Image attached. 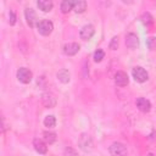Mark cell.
I'll list each match as a JSON object with an SVG mask.
<instances>
[{"label": "cell", "instance_id": "8992f818", "mask_svg": "<svg viewBox=\"0 0 156 156\" xmlns=\"http://www.w3.org/2000/svg\"><path fill=\"white\" fill-rule=\"evenodd\" d=\"M129 83V78L126 72L123 71H117L115 74V84L117 87H126Z\"/></svg>", "mask_w": 156, "mask_h": 156}, {"label": "cell", "instance_id": "30bf717a", "mask_svg": "<svg viewBox=\"0 0 156 156\" xmlns=\"http://www.w3.org/2000/svg\"><path fill=\"white\" fill-rule=\"evenodd\" d=\"M136 107L141 111V112H149L150 110H151V102L147 100V99H145V98H138L136 99Z\"/></svg>", "mask_w": 156, "mask_h": 156}, {"label": "cell", "instance_id": "6da1fadb", "mask_svg": "<svg viewBox=\"0 0 156 156\" xmlns=\"http://www.w3.org/2000/svg\"><path fill=\"white\" fill-rule=\"evenodd\" d=\"M37 28L41 35H50L54 29V24L49 20H40L37 24Z\"/></svg>", "mask_w": 156, "mask_h": 156}, {"label": "cell", "instance_id": "ac0fdd59", "mask_svg": "<svg viewBox=\"0 0 156 156\" xmlns=\"http://www.w3.org/2000/svg\"><path fill=\"white\" fill-rule=\"evenodd\" d=\"M43 135H44L45 143L49 144V145L50 144H54L56 141V133H54V132H44Z\"/></svg>", "mask_w": 156, "mask_h": 156}, {"label": "cell", "instance_id": "277c9868", "mask_svg": "<svg viewBox=\"0 0 156 156\" xmlns=\"http://www.w3.org/2000/svg\"><path fill=\"white\" fill-rule=\"evenodd\" d=\"M110 154H111V156H127L128 152H127V147L124 144L116 141V143L111 144Z\"/></svg>", "mask_w": 156, "mask_h": 156}, {"label": "cell", "instance_id": "2e32d148", "mask_svg": "<svg viewBox=\"0 0 156 156\" xmlns=\"http://www.w3.org/2000/svg\"><path fill=\"white\" fill-rule=\"evenodd\" d=\"M73 6H74V1H71V0H63L61 2V12L62 13H68L71 10H73Z\"/></svg>", "mask_w": 156, "mask_h": 156}, {"label": "cell", "instance_id": "5b68a950", "mask_svg": "<svg viewBox=\"0 0 156 156\" xmlns=\"http://www.w3.org/2000/svg\"><path fill=\"white\" fill-rule=\"evenodd\" d=\"M95 33V28L93 24H85L82 27L80 32H79V35H80V39L83 40H89L91 39V37L94 35Z\"/></svg>", "mask_w": 156, "mask_h": 156}, {"label": "cell", "instance_id": "5bb4252c", "mask_svg": "<svg viewBox=\"0 0 156 156\" xmlns=\"http://www.w3.org/2000/svg\"><path fill=\"white\" fill-rule=\"evenodd\" d=\"M41 100H43V104L46 106V107H52V106H55V104H56V99L54 98V95L52 94H43V98H41Z\"/></svg>", "mask_w": 156, "mask_h": 156}, {"label": "cell", "instance_id": "603a6c76", "mask_svg": "<svg viewBox=\"0 0 156 156\" xmlns=\"http://www.w3.org/2000/svg\"><path fill=\"white\" fill-rule=\"evenodd\" d=\"M63 156H78V152L73 149V147H66L63 150Z\"/></svg>", "mask_w": 156, "mask_h": 156}, {"label": "cell", "instance_id": "4fadbf2b", "mask_svg": "<svg viewBox=\"0 0 156 156\" xmlns=\"http://www.w3.org/2000/svg\"><path fill=\"white\" fill-rule=\"evenodd\" d=\"M37 6H38L39 10H41L43 12H50V11L52 10L54 4H52V1H50V0H39V1H37Z\"/></svg>", "mask_w": 156, "mask_h": 156}, {"label": "cell", "instance_id": "7c38bea8", "mask_svg": "<svg viewBox=\"0 0 156 156\" xmlns=\"http://www.w3.org/2000/svg\"><path fill=\"white\" fill-rule=\"evenodd\" d=\"M33 146H34L35 151L39 152V154H43V155H44V154H46V151H48L46 143H45L44 140L39 139V138H35V139L33 140Z\"/></svg>", "mask_w": 156, "mask_h": 156}, {"label": "cell", "instance_id": "9c48e42d", "mask_svg": "<svg viewBox=\"0 0 156 156\" xmlns=\"http://www.w3.org/2000/svg\"><path fill=\"white\" fill-rule=\"evenodd\" d=\"M126 45L129 49H136L139 46V38L134 33H129L126 37Z\"/></svg>", "mask_w": 156, "mask_h": 156}, {"label": "cell", "instance_id": "ba28073f", "mask_svg": "<svg viewBox=\"0 0 156 156\" xmlns=\"http://www.w3.org/2000/svg\"><path fill=\"white\" fill-rule=\"evenodd\" d=\"M79 49H80V46H79L78 43H68V44H65V45H63V52H65V55H67V56H73V55H76V54L79 51Z\"/></svg>", "mask_w": 156, "mask_h": 156}, {"label": "cell", "instance_id": "8fae6325", "mask_svg": "<svg viewBox=\"0 0 156 156\" xmlns=\"http://www.w3.org/2000/svg\"><path fill=\"white\" fill-rule=\"evenodd\" d=\"M79 145L80 147L84 150V151H89L91 150V146H93V143H91V139L88 134H82L80 138H79Z\"/></svg>", "mask_w": 156, "mask_h": 156}, {"label": "cell", "instance_id": "7a4b0ae2", "mask_svg": "<svg viewBox=\"0 0 156 156\" xmlns=\"http://www.w3.org/2000/svg\"><path fill=\"white\" fill-rule=\"evenodd\" d=\"M132 76H133V78H134V80L138 82V83H144V82H146L147 78H149L147 72H146L143 67H140V66H135V67L132 69Z\"/></svg>", "mask_w": 156, "mask_h": 156}, {"label": "cell", "instance_id": "d4e9b609", "mask_svg": "<svg viewBox=\"0 0 156 156\" xmlns=\"http://www.w3.org/2000/svg\"><path fill=\"white\" fill-rule=\"evenodd\" d=\"M9 23L11 24V26H13L15 23H16V13L11 10L10 11V13H9Z\"/></svg>", "mask_w": 156, "mask_h": 156}, {"label": "cell", "instance_id": "9a60e30c", "mask_svg": "<svg viewBox=\"0 0 156 156\" xmlns=\"http://www.w3.org/2000/svg\"><path fill=\"white\" fill-rule=\"evenodd\" d=\"M56 77H57V79L61 82V83H63V84H66V83H68L69 82V72L67 71V69H61V71H58L57 72V74H56Z\"/></svg>", "mask_w": 156, "mask_h": 156}, {"label": "cell", "instance_id": "52a82bcc", "mask_svg": "<svg viewBox=\"0 0 156 156\" xmlns=\"http://www.w3.org/2000/svg\"><path fill=\"white\" fill-rule=\"evenodd\" d=\"M24 16H26V20H27V23L29 24V27H34L35 24H38V17H37V13L33 9H26L24 11Z\"/></svg>", "mask_w": 156, "mask_h": 156}, {"label": "cell", "instance_id": "ffe728a7", "mask_svg": "<svg viewBox=\"0 0 156 156\" xmlns=\"http://www.w3.org/2000/svg\"><path fill=\"white\" fill-rule=\"evenodd\" d=\"M44 126L48 127V128H54L56 126V118H55V116H52V115L46 116L44 118Z\"/></svg>", "mask_w": 156, "mask_h": 156}, {"label": "cell", "instance_id": "cb8c5ba5", "mask_svg": "<svg viewBox=\"0 0 156 156\" xmlns=\"http://www.w3.org/2000/svg\"><path fill=\"white\" fill-rule=\"evenodd\" d=\"M118 48V37H113L110 41V49L111 50H117Z\"/></svg>", "mask_w": 156, "mask_h": 156}, {"label": "cell", "instance_id": "7402d4cb", "mask_svg": "<svg viewBox=\"0 0 156 156\" xmlns=\"http://www.w3.org/2000/svg\"><path fill=\"white\" fill-rule=\"evenodd\" d=\"M146 44H147V48H149L150 50H156V38H155V37L147 38Z\"/></svg>", "mask_w": 156, "mask_h": 156}, {"label": "cell", "instance_id": "484cf974", "mask_svg": "<svg viewBox=\"0 0 156 156\" xmlns=\"http://www.w3.org/2000/svg\"><path fill=\"white\" fill-rule=\"evenodd\" d=\"M149 156H152V154H150V155H149Z\"/></svg>", "mask_w": 156, "mask_h": 156}, {"label": "cell", "instance_id": "44dd1931", "mask_svg": "<svg viewBox=\"0 0 156 156\" xmlns=\"http://www.w3.org/2000/svg\"><path fill=\"white\" fill-rule=\"evenodd\" d=\"M104 56H105L104 50L98 49V50L94 52V61H95V62H101V61H102V58H104Z\"/></svg>", "mask_w": 156, "mask_h": 156}, {"label": "cell", "instance_id": "e0dca14e", "mask_svg": "<svg viewBox=\"0 0 156 156\" xmlns=\"http://www.w3.org/2000/svg\"><path fill=\"white\" fill-rule=\"evenodd\" d=\"M85 9H87V1H84V0H77V1H74L73 10H74L77 13L84 12Z\"/></svg>", "mask_w": 156, "mask_h": 156}, {"label": "cell", "instance_id": "d6986e66", "mask_svg": "<svg viewBox=\"0 0 156 156\" xmlns=\"http://www.w3.org/2000/svg\"><path fill=\"white\" fill-rule=\"evenodd\" d=\"M140 20H141V22H143L146 27H149V26H151V24L154 23V18H152V16H151L149 12H144V13L141 15Z\"/></svg>", "mask_w": 156, "mask_h": 156}, {"label": "cell", "instance_id": "3957f363", "mask_svg": "<svg viewBox=\"0 0 156 156\" xmlns=\"http://www.w3.org/2000/svg\"><path fill=\"white\" fill-rule=\"evenodd\" d=\"M32 78H33V73H32L30 69H28V68H26V67L18 68V71H17V79H18L21 83L28 84V83H30Z\"/></svg>", "mask_w": 156, "mask_h": 156}]
</instances>
